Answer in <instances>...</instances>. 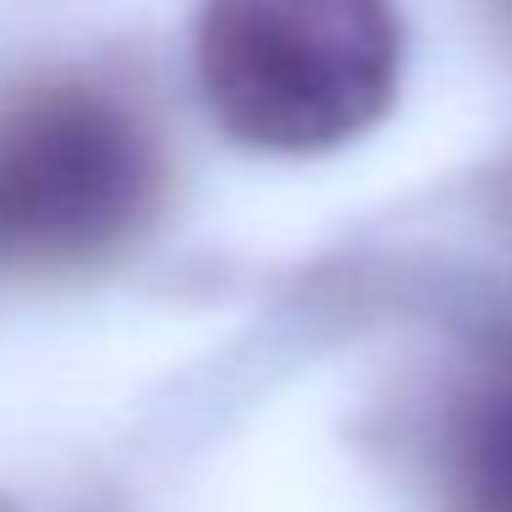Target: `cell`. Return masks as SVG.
<instances>
[{
    "label": "cell",
    "instance_id": "3",
    "mask_svg": "<svg viewBox=\"0 0 512 512\" xmlns=\"http://www.w3.org/2000/svg\"><path fill=\"white\" fill-rule=\"evenodd\" d=\"M441 474L452 512H512V331L490 342L446 413Z\"/></svg>",
    "mask_w": 512,
    "mask_h": 512
},
{
    "label": "cell",
    "instance_id": "2",
    "mask_svg": "<svg viewBox=\"0 0 512 512\" xmlns=\"http://www.w3.org/2000/svg\"><path fill=\"white\" fill-rule=\"evenodd\" d=\"M160 199L144 116L94 83H50L0 111V265H83Z\"/></svg>",
    "mask_w": 512,
    "mask_h": 512
},
{
    "label": "cell",
    "instance_id": "1",
    "mask_svg": "<svg viewBox=\"0 0 512 512\" xmlns=\"http://www.w3.org/2000/svg\"><path fill=\"white\" fill-rule=\"evenodd\" d=\"M204 111L254 155H336L386 122L402 89L391 0H199Z\"/></svg>",
    "mask_w": 512,
    "mask_h": 512
}]
</instances>
